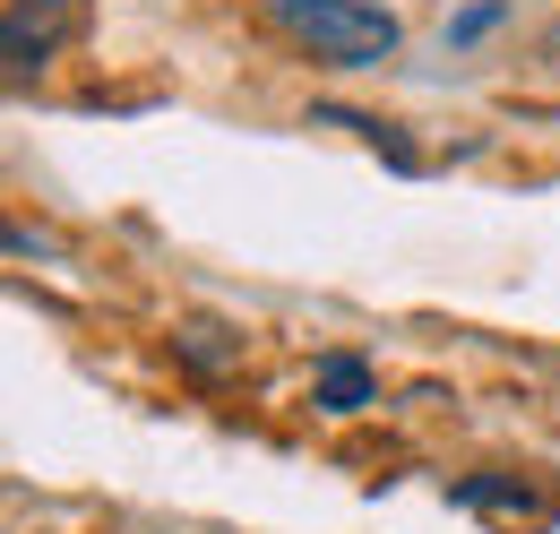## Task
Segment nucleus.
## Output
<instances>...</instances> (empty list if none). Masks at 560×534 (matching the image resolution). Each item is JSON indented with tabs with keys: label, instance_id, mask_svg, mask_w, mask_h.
Wrapping results in <instances>:
<instances>
[{
	"label": "nucleus",
	"instance_id": "3",
	"mask_svg": "<svg viewBox=\"0 0 560 534\" xmlns=\"http://www.w3.org/2000/svg\"><path fill=\"white\" fill-rule=\"evenodd\" d=\"M457 509H475V518H491V526L509 534H544L560 518V491L544 483H509V474H475V483H457Z\"/></svg>",
	"mask_w": 560,
	"mask_h": 534
},
{
	"label": "nucleus",
	"instance_id": "5",
	"mask_svg": "<svg viewBox=\"0 0 560 534\" xmlns=\"http://www.w3.org/2000/svg\"><path fill=\"white\" fill-rule=\"evenodd\" d=\"M500 18H509V0H475V9H457V18H448V44H475V35H491Z\"/></svg>",
	"mask_w": 560,
	"mask_h": 534
},
{
	"label": "nucleus",
	"instance_id": "2",
	"mask_svg": "<svg viewBox=\"0 0 560 534\" xmlns=\"http://www.w3.org/2000/svg\"><path fill=\"white\" fill-rule=\"evenodd\" d=\"M78 0H9V18H0V61L9 78H26V69H44L61 53V35H78Z\"/></svg>",
	"mask_w": 560,
	"mask_h": 534
},
{
	"label": "nucleus",
	"instance_id": "6",
	"mask_svg": "<svg viewBox=\"0 0 560 534\" xmlns=\"http://www.w3.org/2000/svg\"><path fill=\"white\" fill-rule=\"evenodd\" d=\"M215 336H224V328H190V336H182V353H190L199 371H224V362L242 353V345H215Z\"/></svg>",
	"mask_w": 560,
	"mask_h": 534
},
{
	"label": "nucleus",
	"instance_id": "1",
	"mask_svg": "<svg viewBox=\"0 0 560 534\" xmlns=\"http://www.w3.org/2000/svg\"><path fill=\"white\" fill-rule=\"evenodd\" d=\"M259 9L328 69H380L397 53V18L380 0H259Z\"/></svg>",
	"mask_w": 560,
	"mask_h": 534
},
{
	"label": "nucleus",
	"instance_id": "4",
	"mask_svg": "<svg viewBox=\"0 0 560 534\" xmlns=\"http://www.w3.org/2000/svg\"><path fill=\"white\" fill-rule=\"evenodd\" d=\"M371 388H380V380H371V362H362V353H319L311 405H319V414H362V405H371Z\"/></svg>",
	"mask_w": 560,
	"mask_h": 534
}]
</instances>
